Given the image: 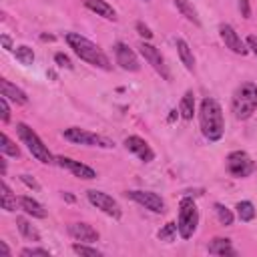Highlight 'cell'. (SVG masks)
Instances as JSON below:
<instances>
[{
	"mask_svg": "<svg viewBox=\"0 0 257 257\" xmlns=\"http://www.w3.org/2000/svg\"><path fill=\"white\" fill-rule=\"evenodd\" d=\"M124 147L128 153H133L139 161L143 163H151L155 159V151L151 149V145L143 139V137H137V135H131L124 139Z\"/></svg>",
	"mask_w": 257,
	"mask_h": 257,
	"instance_id": "5bb4252c",
	"label": "cell"
},
{
	"mask_svg": "<svg viewBox=\"0 0 257 257\" xmlns=\"http://www.w3.org/2000/svg\"><path fill=\"white\" fill-rule=\"evenodd\" d=\"M86 199H88V203H90L92 207H96V209L102 211L104 215H108V217H112V219H120V217H122L120 205H118L110 195H106L104 191L90 189V191H86Z\"/></svg>",
	"mask_w": 257,
	"mask_h": 257,
	"instance_id": "ba28073f",
	"label": "cell"
},
{
	"mask_svg": "<svg viewBox=\"0 0 257 257\" xmlns=\"http://www.w3.org/2000/svg\"><path fill=\"white\" fill-rule=\"evenodd\" d=\"M0 255L2 257H10L12 253H10V247L6 245V241H0Z\"/></svg>",
	"mask_w": 257,
	"mask_h": 257,
	"instance_id": "f35d334b",
	"label": "cell"
},
{
	"mask_svg": "<svg viewBox=\"0 0 257 257\" xmlns=\"http://www.w3.org/2000/svg\"><path fill=\"white\" fill-rule=\"evenodd\" d=\"M84 6L90 10V12H94L96 16H102V18H106V20H116V10L106 2V0H84Z\"/></svg>",
	"mask_w": 257,
	"mask_h": 257,
	"instance_id": "d6986e66",
	"label": "cell"
},
{
	"mask_svg": "<svg viewBox=\"0 0 257 257\" xmlns=\"http://www.w3.org/2000/svg\"><path fill=\"white\" fill-rule=\"evenodd\" d=\"M16 227H18V231H20V235H22L24 239H28V241H40L38 229H36L26 217H16Z\"/></svg>",
	"mask_w": 257,
	"mask_h": 257,
	"instance_id": "603a6c76",
	"label": "cell"
},
{
	"mask_svg": "<svg viewBox=\"0 0 257 257\" xmlns=\"http://www.w3.org/2000/svg\"><path fill=\"white\" fill-rule=\"evenodd\" d=\"M239 12L243 18H251V4L249 0H239Z\"/></svg>",
	"mask_w": 257,
	"mask_h": 257,
	"instance_id": "d590c367",
	"label": "cell"
},
{
	"mask_svg": "<svg viewBox=\"0 0 257 257\" xmlns=\"http://www.w3.org/2000/svg\"><path fill=\"white\" fill-rule=\"evenodd\" d=\"M179 231H177V223L175 221H169L163 229H159V233H157V237L161 239V241H171L175 235H177Z\"/></svg>",
	"mask_w": 257,
	"mask_h": 257,
	"instance_id": "f546056e",
	"label": "cell"
},
{
	"mask_svg": "<svg viewBox=\"0 0 257 257\" xmlns=\"http://www.w3.org/2000/svg\"><path fill=\"white\" fill-rule=\"evenodd\" d=\"M175 116H177V110H171V116H169V120H175Z\"/></svg>",
	"mask_w": 257,
	"mask_h": 257,
	"instance_id": "b9f144b4",
	"label": "cell"
},
{
	"mask_svg": "<svg viewBox=\"0 0 257 257\" xmlns=\"http://www.w3.org/2000/svg\"><path fill=\"white\" fill-rule=\"evenodd\" d=\"M64 40H66L68 48H72V52H74L80 60L88 62L90 66L102 68V70H112V62H110V58L104 54V50H102L98 44H94L92 40H88L86 36H82V34H78V32H66V34H64Z\"/></svg>",
	"mask_w": 257,
	"mask_h": 257,
	"instance_id": "7a4b0ae2",
	"label": "cell"
},
{
	"mask_svg": "<svg viewBox=\"0 0 257 257\" xmlns=\"http://www.w3.org/2000/svg\"><path fill=\"white\" fill-rule=\"evenodd\" d=\"M207 249H209L211 255H219V257H231V255H237V251H235L231 239H227V237H215L213 241H209Z\"/></svg>",
	"mask_w": 257,
	"mask_h": 257,
	"instance_id": "e0dca14e",
	"label": "cell"
},
{
	"mask_svg": "<svg viewBox=\"0 0 257 257\" xmlns=\"http://www.w3.org/2000/svg\"><path fill=\"white\" fill-rule=\"evenodd\" d=\"M114 50V58H116V64L122 68V70H128V72H139L141 70V64H139V58L135 54V50L124 44V42H116L112 46Z\"/></svg>",
	"mask_w": 257,
	"mask_h": 257,
	"instance_id": "7c38bea8",
	"label": "cell"
},
{
	"mask_svg": "<svg viewBox=\"0 0 257 257\" xmlns=\"http://www.w3.org/2000/svg\"><path fill=\"white\" fill-rule=\"evenodd\" d=\"M139 50H141V54H143V58L155 68V72H159L161 74V78H165V80H171V72H169V66L165 64V58H163V54H161V50L157 48V46H153L151 42H141L139 44Z\"/></svg>",
	"mask_w": 257,
	"mask_h": 257,
	"instance_id": "9c48e42d",
	"label": "cell"
},
{
	"mask_svg": "<svg viewBox=\"0 0 257 257\" xmlns=\"http://www.w3.org/2000/svg\"><path fill=\"white\" fill-rule=\"evenodd\" d=\"M145 2H149V0H145Z\"/></svg>",
	"mask_w": 257,
	"mask_h": 257,
	"instance_id": "7bdbcfd3",
	"label": "cell"
},
{
	"mask_svg": "<svg viewBox=\"0 0 257 257\" xmlns=\"http://www.w3.org/2000/svg\"><path fill=\"white\" fill-rule=\"evenodd\" d=\"M14 58L20 62V64H24V66H30L32 62H34V50L30 48V46H26V44H22V46H16L14 50Z\"/></svg>",
	"mask_w": 257,
	"mask_h": 257,
	"instance_id": "4316f807",
	"label": "cell"
},
{
	"mask_svg": "<svg viewBox=\"0 0 257 257\" xmlns=\"http://www.w3.org/2000/svg\"><path fill=\"white\" fill-rule=\"evenodd\" d=\"M225 161H227V171L237 179H245L255 171V163L245 151H231Z\"/></svg>",
	"mask_w": 257,
	"mask_h": 257,
	"instance_id": "52a82bcc",
	"label": "cell"
},
{
	"mask_svg": "<svg viewBox=\"0 0 257 257\" xmlns=\"http://www.w3.org/2000/svg\"><path fill=\"white\" fill-rule=\"evenodd\" d=\"M199 225V209L191 197H183L179 203V219H177V231L183 239H191Z\"/></svg>",
	"mask_w": 257,
	"mask_h": 257,
	"instance_id": "5b68a950",
	"label": "cell"
},
{
	"mask_svg": "<svg viewBox=\"0 0 257 257\" xmlns=\"http://www.w3.org/2000/svg\"><path fill=\"white\" fill-rule=\"evenodd\" d=\"M245 42H247V46H249V50H251V52H253V54L257 56V36H255V34H249Z\"/></svg>",
	"mask_w": 257,
	"mask_h": 257,
	"instance_id": "8d00e7d4",
	"label": "cell"
},
{
	"mask_svg": "<svg viewBox=\"0 0 257 257\" xmlns=\"http://www.w3.org/2000/svg\"><path fill=\"white\" fill-rule=\"evenodd\" d=\"M0 120L6 124L10 120V106H8V98L0 96Z\"/></svg>",
	"mask_w": 257,
	"mask_h": 257,
	"instance_id": "d6a6232c",
	"label": "cell"
},
{
	"mask_svg": "<svg viewBox=\"0 0 257 257\" xmlns=\"http://www.w3.org/2000/svg\"><path fill=\"white\" fill-rule=\"evenodd\" d=\"M62 137L72 145H84V147H100V149H112L114 143L106 137H100L96 133H90L80 126H68L62 131Z\"/></svg>",
	"mask_w": 257,
	"mask_h": 257,
	"instance_id": "8992f818",
	"label": "cell"
},
{
	"mask_svg": "<svg viewBox=\"0 0 257 257\" xmlns=\"http://www.w3.org/2000/svg\"><path fill=\"white\" fill-rule=\"evenodd\" d=\"M0 171H2V177L6 175V155H2V159H0Z\"/></svg>",
	"mask_w": 257,
	"mask_h": 257,
	"instance_id": "ab89813d",
	"label": "cell"
},
{
	"mask_svg": "<svg viewBox=\"0 0 257 257\" xmlns=\"http://www.w3.org/2000/svg\"><path fill=\"white\" fill-rule=\"evenodd\" d=\"M179 112H181V116L185 120L193 118V114H195V94H193V90H187L183 94V98L179 102Z\"/></svg>",
	"mask_w": 257,
	"mask_h": 257,
	"instance_id": "cb8c5ba5",
	"label": "cell"
},
{
	"mask_svg": "<svg viewBox=\"0 0 257 257\" xmlns=\"http://www.w3.org/2000/svg\"><path fill=\"white\" fill-rule=\"evenodd\" d=\"M215 213H217V219H219L221 225H225V227L233 225L235 215H233V211H231L229 207H225L223 203H215Z\"/></svg>",
	"mask_w": 257,
	"mask_h": 257,
	"instance_id": "83f0119b",
	"label": "cell"
},
{
	"mask_svg": "<svg viewBox=\"0 0 257 257\" xmlns=\"http://www.w3.org/2000/svg\"><path fill=\"white\" fill-rule=\"evenodd\" d=\"M68 235L74 239V241H82V243H94V241H98V231L92 227V225H88V223H84V221H78V223H72V225H68Z\"/></svg>",
	"mask_w": 257,
	"mask_h": 257,
	"instance_id": "9a60e30c",
	"label": "cell"
},
{
	"mask_svg": "<svg viewBox=\"0 0 257 257\" xmlns=\"http://www.w3.org/2000/svg\"><path fill=\"white\" fill-rule=\"evenodd\" d=\"M16 135L22 141V145H26V149L30 151V155L42 163V165H52L56 163V157L50 153V149L44 145V141L26 124V122H16Z\"/></svg>",
	"mask_w": 257,
	"mask_h": 257,
	"instance_id": "277c9868",
	"label": "cell"
},
{
	"mask_svg": "<svg viewBox=\"0 0 257 257\" xmlns=\"http://www.w3.org/2000/svg\"><path fill=\"white\" fill-rule=\"evenodd\" d=\"M135 28H137V32H139L145 40H151V38H153V32H151V28H149L145 22H141V20H139V22L135 24Z\"/></svg>",
	"mask_w": 257,
	"mask_h": 257,
	"instance_id": "836d02e7",
	"label": "cell"
},
{
	"mask_svg": "<svg viewBox=\"0 0 257 257\" xmlns=\"http://www.w3.org/2000/svg\"><path fill=\"white\" fill-rule=\"evenodd\" d=\"M235 209H237V217L241 219V221H245V223H249V221H253L255 219V205L251 203V201H239L237 205H235Z\"/></svg>",
	"mask_w": 257,
	"mask_h": 257,
	"instance_id": "484cf974",
	"label": "cell"
},
{
	"mask_svg": "<svg viewBox=\"0 0 257 257\" xmlns=\"http://www.w3.org/2000/svg\"><path fill=\"white\" fill-rule=\"evenodd\" d=\"M0 42H2V48H4V50H14L12 38H10L8 34H2V36H0Z\"/></svg>",
	"mask_w": 257,
	"mask_h": 257,
	"instance_id": "74e56055",
	"label": "cell"
},
{
	"mask_svg": "<svg viewBox=\"0 0 257 257\" xmlns=\"http://www.w3.org/2000/svg\"><path fill=\"white\" fill-rule=\"evenodd\" d=\"M199 126H201V135L207 141L217 143V141L223 139L225 118H223V108H221L217 98L207 96V98L201 100V106H199Z\"/></svg>",
	"mask_w": 257,
	"mask_h": 257,
	"instance_id": "6da1fadb",
	"label": "cell"
},
{
	"mask_svg": "<svg viewBox=\"0 0 257 257\" xmlns=\"http://www.w3.org/2000/svg\"><path fill=\"white\" fill-rule=\"evenodd\" d=\"M175 44H177V52H179L181 62L185 64V68H187L189 72H193V70H195V54H193V48H191L189 42L183 40V38H177Z\"/></svg>",
	"mask_w": 257,
	"mask_h": 257,
	"instance_id": "ffe728a7",
	"label": "cell"
},
{
	"mask_svg": "<svg viewBox=\"0 0 257 257\" xmlns=\"http://www.w3.org/2000/svg\"><path fill=\"white\" fill-rule=\"evenodd\" d=\"M54 62H56L60 68H66V70H72V68H74L72 60H70L64 52H56V54H54Z\"/></svg>",
	"mask_w": 257,
	"mask_h": 257,
	"instance_id": "1f68e13d",
	"label": "cell"
},
{
	"mask_svg": "<svg viewBox=\"0 0 257 257\" xmlns=\"http://www.w3.org/2000/svg\"><path fill=\"white\" fill-rule=\"evenodd\" d=\"M62 199H66L68 203H72V201H74V197H72L70 193H62Z\"/></svg>",
	"mask_w": 257,
	"mask_h": 257,
	"instance_id": "60d3db41",
	"label": "cell"
},
{
	"mask_svg": "<svg viewBox=\"0 0 257 257\" xmlns=\"http://www.w3.org/2000/svg\"><path fill=\"white\" fill-rule=\"evenodd\" d=\"M131 201L139 203L141 207L153 211V213H163L165 211V201L161 195L153 193V191H143V189H133V191H126L124 193Z\"/></svg>",
	"mask_w": 257,
	"mask_h": 257,
	"instance_id": "30bf717a",
	"label": "cell"
},
{
	"mask_svg": "<svg viewBox=\"0 0 257 257\" xmlns=\"http://www.w3.org/2000/svg\"><path fill=\"white\" fill-rule=\"evenodd\" d=\"M0 191H2V193H0V207H2L4 211H8V213H14V211H16V205H20V203H18L16 195L10 191V187H8L6 181H2Z\"/></svg>",
	"mask_w": 257,
	"mask_h": 257,
	"instance_id": "44dd1931",
	"label": "cell"
},
{
	"mask_svg": "<svg viewBox=\"0 0 257 257\" xmlns=\"http://www.w3.org/2000/svg\"><path fill=\"white\" fill-rule=\"evenodd\" d=\"M0 153L6 155V157H14V159L20 157V149H18V145H16L6 133L0 135Z\"/></svg>",
	"mask_w": 257,
	"mask_h": 257,
	"instance_id": "d4e9b609",
	"label": "cell"
},
{
	"mask_svg": "<svg viewBox=\"0 0 257 257\" xmlns=\"http://www.w3.org/2000/svg\"><path fill=\"white\" fill-rule=\"evenodd\" d=\"M219 36H221V40L225 42V48H229L231 52L241 54V56H245V54L249 52L247 42L237 34V30H235L231 24H221V26H219Z\"/></svg>",
	"mask_w": 257,
	"mask_h": 257,
	"instance_id": "8fae6325",
	"label": "cell"
},
{
	"mask_svg": "<svg viewBox=\"0 0 257 257\" xmlns=\"http://www.w3.org/2000/svg\"><path fill=\"white\" fill-rule=\"evenodd\" d=\"M18 203H20V209H22L26 215H30V217H34V219H44V217H46L44 205L38 203V201L32 199V197H28V195H22V197L18 199Z\"/></svg>",
	"mask_w": 257,
	"mask_h": 257,
	"instance_id": "ac0fdd59",
	"label": "cell"
},
{
	"mask_svg": "<svg viewBox=\"0 0 257 257\" xmlns=\"http://www.w3.org/2000/svg\"><path fill=\"white\" fill-rule=\"evenodd\" d=\"M0 92H2V96H6L8 100H12L16 104H28V94L20 86L12 84L6 78H0Z\"/></svg>",
	"mask_w": 257,
	"mask_h": 257,
	"instance_id": "2e32d148",
	"label": "cell"
},
{
	"mask_svg": "<svg viewBox=\"0 0 257 257\" xmlns=\"http://www.w3.org/2000/svg\"><path fill=\"white\" fill-rule=\"evenodd\" d=\"M257 110V84L243 82L235 88L231 96V112L237 120H247Z\"/></svg>",
	"mask_w": 257,
	"mask_h": 257,
	"instance_id": "3957f363",
	"label": "cell"
},
{
	"mask_svg": "<svg viewBox=\"0 0 257 257\" xmlns=\"http://www.w3.org/2000/svg\"><path fill=\"white\" fill-rule=\"evenodd\" d=\"M72 251L76 253V255H86V257H100L102 253L96 249V247H90V245H86V243H72Z\"/></svg>",
	"mask_w": 257,
	"mask_h": 257,
	"instance_id": "f1b7e54d",
	"label": "cell"
},
{
	"mask_svg": "<svg viewBox=\"0 0 257 257\" xmlns=\"http://www.w3.org/2000/svg\"><path fill=\"white\" fill-rule=\"evenodd\" d=\"M56 165H58L60 169L70 171V173H72L74 177H78V179H84V181L96 179V171H94L92 167H88V165H84V163H80V161H74V159H70V157L58 155V157H56Z\"/></svg>",
	"mask_w": 257,
	"mask_h": 257,
	"instance_id": "4fadbf2b",
	"label": "cell"
},
{
	"mask_svg": "<svg viewBox=\"0 0 257 257\" xmlns=\"http://www.w3.org/2000/svg\"><path fill=\"white\" fill-rule=\"evenodd\" d=\"M22 257H34V255H40V257H50V251L48 249H42V247H24L20 251Z\"/></svg>",
	"mask_w": 257,
	"mask_h": 257,
	"instance_id": "4dcf8cb0",
	"label": "cell"
},
{
	"mask_svg": "<svg viewBox=\"0 0 257 257\" xmlns=\"http://www.w3.org/2000/svg\"><path fill=\"white\" fill-rule=\"evenodd\" d=\"M175 6H177V10L181 12V16H185V18H187L189 22H193L195 26H201L199 12H197V8L193 6L191 0H175Z\"/></svg>",
	"mask_w": 257,
	"mask_h": 257,
	"instance_id": "7402d4cb",
	"label": "cell"
},
{
	"mask_svg": "<svg viewBox=\"0 0 257 257\" xmlns=\"http://www.w3.org/2000/svg\"><path fill=\"white\" fill-rule=\"evenodd\" d=\"M20 181H22L28 189H32V191H40V185L36 183V179H34V177H30V175H20Z\"/></svg>",
	"mask_w": 257,
	"mask_h": 257,
	"instance_id": "e575fe53",
	"label": "cell"
}]
</instances>
